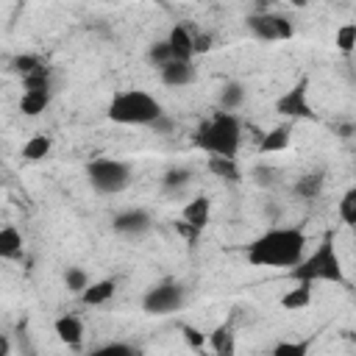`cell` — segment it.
I'll list each match as a JSON object with an SVG mask.
<instances>
[{"instance_id":"21","label":"cell","mask_w":356,"mask_h":356,"mask_svg":"<svg viewBox=\"0 0 356 356\" xmlns=\"http://www.w3.org/2000/svg\"><path fill=\"white\" fill-rule=\"evenodd\" d=\"M22 253V234L14 225L0 228V259H17Z\"/></svg>"},{"instance_id":"4","label":"cell","mask_w":356,"mask_h":356,"mask_svg":"<svg viewBox=\"0 0 356 356\" xmlns=\"http://www.w3.org/2000/svg\"><path fill=\"white\" fill-rule=\"evenodd\" d=\"M161 114V103L145 89H122L108 100L106 108V117L117 125H150Z\"/></svg>"},{"instance_id":"2","label":"cell","mask_w":356,"mask_h":356,"mask_svg":"<svg viewBox=\"0 0 356 356\" xmlns=\"http://www.w3.org/2000/svg\"><path fill=\"white\" fill-rule=\"evenodd\" d=\"M242 142V122L234 111H214L206 122H200V128L192 136V145L200 147L209 156H231L236 159Z\"/></svg>"},{"instance_id":"36","label":"cell","mask_w":356,"mask_h":356,"mask_svg":"<svg viewBox=\"0 0 356 356\" xmlns=\"http://www.w3.org/2000/svg\"><path fill=\"white\" fill-rule=\"evenodd\" d=\"M289 3H292V6H295V8H303V6H306V3H309V0H289Z\"/></svg>"},{"instance_id":"12","label":"cell","mask_w":356,"mask_h":356,"mask_svg":"<svg viewBox=\"0 0 356 356\" xmlns=\"http://www.w3.org/2000/svg\"><path fill=\"white\" fill-rule=\"evenodd\" d=\"M164 42L170 44V53H172V58H178V61H192V58H195L192 33H189V28H186V25H172Z\"/></svg>"},{"instance_id":"9","label":"cell","mask_w":356,"mask_h":356,"mask_svg":"<svg viewBox=\"0 0 356 356\" xmlns=\"http://www.w3.org/2000/svg\"><path fill=\"white\" fill-rule=\"evenodd\" d=\"M150 225H153V220L145 209H125V211L114 214V220H111V228L122 236H139V234L150 231Z\"/></svg>"},{"instance_id":"33","label":"cell","mask_w":356,"mask_h":356,"mask_svg":"<svg viewBox=\"0 0 356 356\" xmlns=\"http://www.w3.org/2000/svg\"><path fill=\"white\" fill-rule=\"evenodd\" d=\"M192 47H195V56L197 53H209L211 50V33H195L192 36Z\"/></svg>"},{"instance_id":"5","label":"cell","mask_w":356,"mask_h":356,"mask_svg":"<svg viewBox=\"0 0 356 356\" xmlns=\"http://www.w3.org/2000/svg\"><path fill=\"white\" fill-rule=\"evenodd\" d=\"M86 178H89V184H92L95 192H100V195H117V192H122L131 184L134 172H131V164L122 161V159L97 156V159H92L86 164Z\"/></svg>"},{"instance_id":"34","label":"cell","mask_w":356,"mask_h":356,"mask_svg":"<svg viewBox=\"0 0 356 356\" xmlns=\"http://www.w3.org/2000/svg\"><path fill=\"white\" fill-rule=\"evenodd\" d=\"M150 128H153L156 134H170V131H172V120H167V117L161 114L156 122H150Z\"/></svg>"},{"instance_id":"19","label":"cell","mask_w":356,"mask_h":356,"mask_svg":"<svg viewBox=\"0 0 356 356\" xmlns=\"http://www.w3.org/2000/svg\"><path fill=\"white\" fill-rule=\"evenodd\" d=\"M50 150H53V139L47 136V134H36V136H31L25 145H22V159L25 161H42V159H47L50 156Z\"/></svg>"},{"instance_id":"28","label":"cell","mask_w":356,"mask_h":356,"mask_svg":"<svg viewBox=\"0 0 356 356\" xmlns=\"http://www.w3.org/2000/svg\"><path fill=\"white\" fill-rule=\"evenodd\" d=\"M312 348V339H300V342H278L273 348L275 356H306Z\"/></svg>"},{"instance_id":"7","label":"cell","mask_w":356,"mask_h":356,"mask_svg":"<svg viewBox=\"0 0 356 356\" xmlns=\"http://www.w3.org/2000/svg\"><path fill=\"white\" fill-rule=\"evenodd\" d=\"M184 300H186V292H184L181 284H175V281H161V284L150 286V289L142 295V309H145L147 314L161 317V314L178 312V309L184 306Z\"/></svg>"},{"instance_id":"10","label":"cell","mask_w":356,"mask_h":356,"mask_svg":"<svg viewBox=\"0 0 356 356\" xmlns=\"http://www.w3.org/2000/svg\"><path fill=\"white\" fill-rule=\"evenodd\" d=\"M159 78L164 86H172V89H181V86H189L195 81V67L192 61H167L164 67H159Z\"/></svg>"},{"instance_id":"30","label":"cell","mask_w":356,"mask_h":356,"mask_svg":"<svg viewBox=\"0 0 356 356\" xmlns=\"http://www.w3.org/2000/svg\"><path fill=\"white\" fill-rule=\"evenodd\" d=\"M64 284H67L70 292L81 295V289L89 284V275H86L81 267H67V273H64Z\"/></svg>"},{"instance_id":"18","label":"cell","mask_w":356,"mask_h":356,"mask_svg":"<svg viewBox=\"0 0 356 356\" xmlns=\"http://www.w3.org/2000/svg\"><path fill=\"white\" fill-rule=\"evenodd\" d=\"M312 303V284L309 281H298L295 289H289L286 295H281V309L286 312H300Z\"/></svg>"},{"instance_id":"32","label":"cell","mask_w":356,"mask_h":356,"mask_svg":"<svg viewBox=\"0 0 356 356\" xmlns=\"http://www.w3.org/2000/svg\"><path fill=\"white\" fill-rule=\"evenodd\" d=\"M181 331H184V339H186V345H189L192 350H203V348H206V337H203L197 328H192V325H181Z\"/></svg>"},{"instance_id":"29","label":"cell","mask_w":356,"mask_h":356,"mask_svg":"<svg viewBox=\"0 0 356 356\" xmlns=\"http://www.w3.org/2000/svg\"><path fill=\"white\" fill-rule=\"evenodd\" d=\"M147 61L159 70V67H164L167 61H172V53H170V44L167 42H153L150 44V50H147Z\"/></svg>"},{"instance_id":"24","label":"cell","mask_w":356,"mask_h":356,"mask_svg":"<svg viewBox=\"0 0 356 356\" xmlns=\"http://www.w3.org/2000/svg\"><path fill=\"white\" fill-rule=\"evenodd\" d=\"M189 181H192V170H186V167H170V170L161 175V186H164L167 192L184 189Z\"/></svg>"},{"instance_id":"1","label":"cell","mask_w":356,"mask_h":356,"mask_svg":"<svg viewBox=\"0 0 356 356\" xmlns=\"http://www.w3.org/2000/svg\"><path fill=\"white\" fill-rule=\"evenodd\" d=\"M306 253V234L295 225L289 228H270L259 234L248 248L245 259L253 267H292Z\"/></svg>"},{"instance_id":"3","label":"cell","mask_w":356,"mask_h":356,"mask_svg":"<svg viewBox=\"0 0 356 356\" xmlns=\"http://www.w3.org/2000/svg\"><path fill=\"white\" fill-rule=\"evenodd\" d=\"M289 275H292L295 281H309V284H314V281H334V284H342V281H345V270H342L339 253H337V248H334V231H331V228L320 236L317 248H314L309 256H303L298 264L289 267Z\"/></svg>"},{"instance_id":"13","label":"cell","mask_w":356,"mask_h":356,"mask_svg":"<svg viewBox=\"0 0 356 356\" xmlns=\"http://www.w3.org/2000/svg\"><path fill=\"white\" fill-rule=\"evenodd\" d=\"M117 292V281L114 278H100V281H89L81 289V300L86 306H103L106 300H111Z\"/></svg>"},{"instance_id":"26","label":"cell","mask_w":356,"mask_h":356,"mask_svg":"<svg viewBox=\"0 0 356 356\" xmlns=\"http://www.w3.org/2000/svg\"><path fill=\"white\" fill-rule=\"evenodd\" d=\"M334 42H337L339 53L350 56V53H353V44H356V25H353V22H345V25H339V28H337V36H334Z\"/></svg>"},{"instance_id":"14","label":"cell","mask_w":356,"mask_h":356,"mask_svg":"<svg viewBox=\"0 0 356 356\" xmlns=\"http://www.w3.org/2000/svg\"><path fill=\"white\" fill-rule=\"evenodd\" d=\"M53 331L56 337L70 345V348H81V339H83V323L75 317V314H61L56 323H53Z\"/></svg>"},{"instance_id":"17","label":"cell","mask_w":356,"mask_h":356,"mask_svg":"<svg viewBox=\"0 0 356 356\" xmlns=\"http://www.w3.org/2000/svg\"><path fill=\"white\" fill-rule=\"evenodd\" d=\"M206 167H209L211 175H217V178H222L228 184H236L242 178V172L236 167V159H231V156H209Z\"/></svg>"},{"instance_id":"15","label":"cell","mask_w":356,"mask_h":356,"mask_svg":"<svg viewBox=\"0 0 356 356\" xmlns=\"http://www.w3.org/2000/svg\"><path fill=\"white\" fill-rule=\"evenodd\" d=\"M289 142H292V122H281V125H275L273 131L261 134L259 150H261V153H281V150L289 147Z\"/></svg>"},{"instance_id":"6","label":"cell","mask_w":356,"mask_h":356,"mask_svg":"<svg viewBox=\"0 0 356 356\" xmlns=\"http://www.w3.org/2000/svg\"><path fill=\"white\" fill-rule=\"evenodd\" d=\"M309 86H312L309 75H300L298 83H295L292 89H286V92L275 100V111H278L281 117H289V122H292V120H317V111H314V106L309 103Z\"/></svg>"},{"instance_id":"22","label":"cell","mask_w":356,"mask_h":356,"mask_svg":"<svg viewBox=\"0 0 356 356\" xmlns=\"http://www.w3.org/2000/svg\"><path fill=\"white\" fill-rule=\"evenodd\" d=\"M209 348H211L214 353H222V356H231V353L236 350L234 334H231V325H228V323L217 325V328L209 334Z\"/></svg>"},{"instance_id":"25","label":"cell","mask_w":356,"mask_h":356,"mask_svg":"<svg viewBox=\"0 0 356 356\" xmlns=\"http://www.w3.org/2000/svg\"><path fill=\"white\" fill-rule=\"evenodd\" d=\"M337 211H339V220H342L345 225H356V186L345 189V195L339 197Z\"/></svg>"},{"instance_id":"35","label":"cell","mask_w":356,"mask_h":356,"mask_svg":"<svg viewBox=\"0 0 356 356\" xmlns=\"http://www.w3.org/2000/svg\"><path fill=\"white\" fill-rule=\"evenodd\" d=\"M8 350H11V342H8V339H6L3 334H0V356H6Z\"/></svg>"},{"instance_id":"8","label":"cell","mask_w":356,"mask_h":356,"mask_svg":"<svg viewBox=\"0 0 356 356\" xmlns=\"http://www.w3.org/2000/svg\"><path fill=\"white\" fill-rule=\"evenodd\" d=\"M245 25L261 42H286V39L295 36L292 22L286 17H281V14H273V11H256V14H250L245 19Z\"/></svg>"},{"instance_id":"23","label":"cell","mask_w":356,"mask_h":356,"mask_svg":"<svg viewBox=\"0 0 356 356\" xmlns=\"http://www.w3.org/2000/svg\"><path fill=\"white\" fill-rule=\"evenodd\" d=\"M245 103V86L242 83H225L222 89H220V108L222 111H236L239 106Z\"/></svg>"},{"instance_id":"16","label":"cell","mask_w":356,"mask_h":356,"mask_svg":"<svg viewBox=\"0 0 356 356\" xmlns=\"http://www.w3.org/2000/svg\"><path fill=\"white\" fill-rule=\"evenodd\" d=\"M50 103V89H25L19 97V111L25 117H39Z\"/></svg>"},{"instance_id":"27","label":"cell","mask_w":356,"mask_h":356,"mask_svg":"<svg viewBox=\"0 0 356 356\" xmlns=\"http://www.w3.org/2000/svg\"><path fill=\"white\" fill-rule=\"evenodd\" d=\"M42 67H47L39 56H31V53H25V56H17L14 61H11V70L17 72V75H31V72H36V70H42Z\"/></svg>"},{"instance_id":"11","label":"cell","mask_w":356,"mask_h":356,"mask_svg":"<svg viewBox=\"0 0 356 356\" xmlns=\"http://www.w3.org/2000/svg\"><path fill=\"white\" fill-rule=\"evenodd\" d=\"M209 217H211V200L206 197V195H197V197H192L184 209H181V220L186 222V225H192L197 234L209 225Z\"/></svg>"},{"instance_id":"20","label":"cell","mask_w":356,"mask_h":356,"mask_svg":"<svg viewBox=\"0 0 356 356\" xmlns=\"http://www.w3.org/2000/svg\"><path fill=\"white\" fill-rule=\"evenodd\" d=\"M323 186H325V175H323V172H306V175L298 178L295 195L303 197V200H314V197H320Z\"/></svg>"},{"instance_id":"31","label":"cell","mask_w":356,"mask_h":356,"mask_svg":"<svg viewBox=\"0 0 356 356\" xmlns=\"http://www.w3.org/2000/svg\"><path fill=\"white\" fill-rule=\"evenodd\" d=\"M95 353H97V356H131L134 348L125 345V342H108V345H100Z\"/></svg>"}]
</instances>
